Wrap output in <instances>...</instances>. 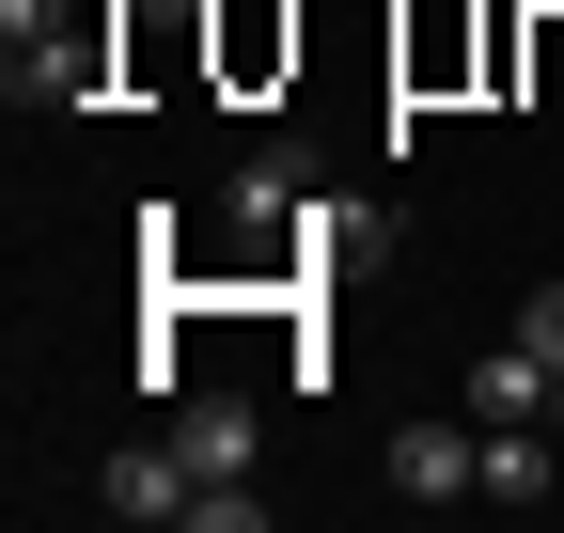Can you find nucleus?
Instances as JSON below:
<instances>
[{
  "label": "nucleus",
  "instance_id": "1",
  "mask_svg": "<svg viewBox=\"0 0 564 533\" xmlns=\"http://www.w3.org/2000/svg\"><path fill=\"white\" fill-rule=\"evenodd\" d=\"M17 95H32V110H95V95H110V17H95V0H63V17L17 47Z\"/></svg>",
  "mask_w": 564,
  "mask_h": 533
},
{
  "label": "nucleus",
  "instance_id": "2",
  "mask_svg": "<svg viewBox=\"0 0 564 533\" xmlns=\"http://www.w3.org/2000/svg\"><path fill=\"white\" fill-rule=\"evenodd\" d=\"M188 487H204V471H188V455H173V424H158V439H126L110 471H95V518H126V533H173V518H188Z\"/></svg>",
  "mask_w": 564,
  "mask_h": 533
},
{
  "label": "nucleus",
  "instance_id": "3",
  "mask_svg": "<svg viewBox=\"0 0 564 533\" xmlns=\"http://www.w3.org/2000/svg\"><path fill=\"white\" fill-rule=\"evenodd\" d=\"M392 487L408 502H486V424H408L392 439Z\"/></svg>",
  "mask_w": 564,
  "mask_h": 533
},
{
  "label": "nucleus",
  "instance_id": "4",
  "mask_svg": "<svg viewBox=\"0 0 564 533\" xmlns=\"http://www.w3.org/2000/svg\"><path fill=\"white\" fill-rule=\"evenodd\" d=\"M173 455H188V471H251V455H267V424L236 409V392H173Z\"/></svg>",
  "mask_w": 564,
  "mask_h": 533
},
{
  "label": "nucleus",
  "instance_id": "5",
  "mask_svg": "<svg viewBox=\"0 0 564 533\" xmlns=\"http://www.w3.org/2000/svg\"><path fill=\"white\" fill-rule=\"evenodd\" d=\"M282 63H299V17H282V0H220V79L251 95V79H282Z\"/></svg>",
  "mask_w": 564,
  "mask_h": 533
},
{
  "label": "nucleus",
  "instance_id": "6",
  "mask_svg": "<svg viewBox=\"0 0 564 533\" xmlns=\"http://www.w3.org/2000/svg\"><path fill=\"white\" fill-rule=\"evenodd\" d=\"M486 502H549V439L533 424H486Z\"/></svg>",
  "mask_w": 564,
  "mask_h": 533
}]
</instances>
